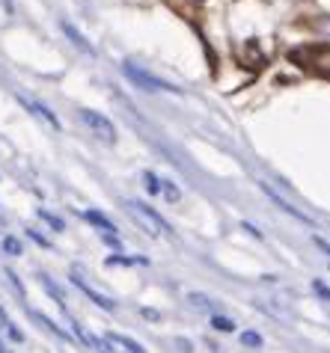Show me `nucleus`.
Instances as JSON below:
<instances>
[{"mask_svg": "<svg viewBox=\"0 0 330 353\" xmlns=\"http://www.w3.org/2000/svg\"><path fill=\"white\" fill-rule=\"evenodd\" d=\"M84 217L90 220L93 225H99V229H101L104 234H116V225H113V223H110L108 217H104V214H99V211H86Z\"/></svg>", "mask_w": 330, "mask_h": 353, "instance_id": "9d476101", "label": "nucleus"}, {"mask_svg": "<svg viewBox=\"0 0 330 353\" xmlns=\"http://www.w3.org/2000/svg\"><path fill=\"white\" fill-rule=\"evenodd\" d=\"M161 193L167 196L170 202H179V196H182V193H179V188H176L173 181H161Z\"/></svg>", "mask_w": 330, "mask_h": 353, "instance_id": "dca6fc26", "label": "nucleus"}, {"mask_svg": "<svg viewBox=\"0 0 330 353\" xmlns=\"http://www.w3.org/2000/svg\"><path fill=\"white\" fill-rule=\"evenodd\" d=\"M211 327L220 330V332H232L235 330V323H232V318H226V315H215L211 318Z\"/></svg>", "mask_w": 330, "mask_h": 353, "instance_id": "4468645a", "label": "nucleus"}, {"mask_svg": "<svg viewBox=\"0 0 330 353\" xmlns=\"http://www.w3.org/2000/svg\"><path fill=\"white\" fill-rule=\"evenodd\" d=\"M18 101H21V104L27 107V110H30V113L36 116V119H42V122L51 125L54 131H60V119H57V116H54L51 110H48V107H45L42 101H36V98H30V95H18Z\"/></svg>", "mask_w": 330, "mask_h": 353, "instance_id": "39448f33", "label": "nucleus"}, {"mask_svg": "<svg viewBox=\"0 0 330 353\" xmlns=\"http://www.w3.org/2000/svg\"><path fill=\"white\" fill-rule=\"evenodd\" d=\"M122 74L128 77L131 83H137L140 90H149V92H179L173 83L161 81V77H155V74H149V72H143V68L134 65V63H122Z\"/></svg>", "mask_w": 330, "mask_h": 353, "instance_id": "f03ea898", "label": "nucleus"}, {"mask_svg": "<svg viewBox=\"0 0 330 353\" xmlns=\"http://www.w3.org/2000/svg\"><path fill=\"white\" fill-rule=\"evenodd\" d=\"M262 190H265V193H268V196H271V199H274V202H277V205H280V208H283L286 214H292V217H298L300 223H313V220H309V217H307V214H304V211H300V208H298V205H295V202H289V199H283V196H280V193H277L274 188H271V184H268V181H262Z\"/></svg>", "mask_w": 330, "mask_h": 353, "instance_id": "423d86ee", "label": "nucleus"}, {"mask_svg": "<svg viewBox=\"0 0 330 353\" xmlns=\"http://www.w3.org/2000/svg\"><path fill=\"white\" fill-rule=\"evenodd\" d=\"M3 273H6V279H9V285H12V291H15V294H18V297H21V300H24V285H21V279H18V276H15V270H9V268H6Z\"/></svg>", "mask_w": 330, "mask_h": 353, "instance_id": "2eb2a0df", "label": "nucleus"}, {"mask_svg": "<svg viewBox=\"0 0 330 353\" xmlns=\"http://www.w3.org/2000/svg\"><path fill=\"white\" fill-rule=\"evenodd\" d=\"M77 116H81V122H84L95 137H99L101 143H108V145L116 143V128H113V122L108 119V116H101V113H95V110H81Z\"/></svg>", "mask_w": 330, "mask_h": 353, "instance_id": "7ed1b4c3", "label": "nucleus"}, {"mask_svg": "<svg viewBox=\"0 0 330 353\" xmlns=\"http://www.w3.org/2000/svg\"><path fill=\"white\" fill-rule=\"evenodd\" d=\"M313 63L322 68V72H330V45H327V48H318V51H313Z\"/></svg>", "mask_w": 330, "mask_h": 353, "instance_id": "ddd939ff", "label": "nucleus"}, {"mask_svg": "<svg viewBox=\"0 0 330 353\" xmlns=\"http://www.w3.org/2000/svg\"><path fill=\"white\" fill-rule=\"evenodd\" d=\"M108 264L113 268V264H146V259H122V256H110Z\"/></svg>", "mask_w": 330, "mask_h": 353, "instance_id": "4be33fe9", "label": "nucleus"}, {"mask_svg": "<svg viewBox=\"0 0 330 353\" xmlns=\"http://www.w3.org/2000/svg\"><path fill=\"white\" fill-rule=\"evenodd\" d=\"M313 288H316V294H322V297H324V300H330V288L324 285V282H322V279H316V282H313Z\"/></svg>", "mask_w": 330, "mask_h": 353, "instance_id": "b1692460", "label": "nucleus"}, {"mask_svg": "<svg viewBox=\"0 0 330 353\" xmlns=\"http://www.w3.org/2000/svg\"><path fill=\"white\" fill-rule=\"evenodd\" d=\"M27 232H30V238H33L36 243H42V247H51V243H48V238H42V234H39L36 229H27Z\"/></svg>", "mask_w": 330, "mask_h": 353, "instance_id": "393cba45", "label": "nucleus"}, {"mask_svg": "<svg viewBox=\"0 0 330 353\" xmlns=\"http://www.w3.org/2000/svg\"><path fill=\"white\" fill-rule=\"evenodd\" d=\"M39 217H42L48 225H51V229H57V232H63V220L60 217H54V214H48L45 208H39Z\"/></svg>", "mask_w": 330, "mask_h": 353, "instance_id": "6ab92c4d", "label": "nucleus"}, {"mask_svg": "<svg viewBox=\"0 0 330 353\" xmlns=\"http://www.w3.org/2000/svg\"><path fill=\"white\" fill-rule=\"evenodd\" d=\"M60 27H63V33H66V36H69V39H72V45H75V48H81V51H84V54H90V57H95V48H93L90 42H86V36H84V33H77V30H75V27H72L69 21H63Z\"/></svg>", "mask_w": 330, "mask_h": 353, "instance_id": "6e6552de", "label": "nucleus"}, {"mask_svg": "<svg viewBox=\"0 0 330 353\" xmlns=\"http://www.w3.org/2000/svg\"><path fill=\"white\" fill-rule=\"evenodd\" d=\"M72 282H75V285L81 288V291L86 294V297H90V300L95 303V306H101L104 312H116V303H113L110 297H104L101 291H95V288L90 285V282H86V276H84V270H81V268H72Z\"/></svg>", "mask_w": 330, "mask_h": 353, "instance_id": "20e7f679", "label": "nucleus"}, {"mask_svg": "<svg viewBox=\"0 0 330 353\" xmlns=\"http://www.w3.org/2000/svg\"><path fill=\"white\" fill-rule=\"evenodd\" d=\"M0 353H6V350H3V345H0Z\"/></svg>", "mask_w": 330, "mask_h": 353, "instance_id": "a878e982", "label": "nucleus"}, {"mask_svg": "<svg viewBox=\"0 0 330 353\" xmlns=\"http://www.w3.org/2000/svg\"><path fill=\"white\" fill-rule=\"evenodd\" d=\"M3 252H9V256H21V241L18 238H3Z\"/></svg>", "mask_w": 330, "mask_h": 353, "instance_id": "a211bd4d", "label": "nucleus"}, {"mask_svg": "<svg viewBox=\"0 0 330 353\" xmlns=\"http://www.w3.org/2000/svg\"><path fill=\"white\" fill-rule=\"evenodd\" d=\"M241 341H244L247 347H262V336H259V332H244Z\"/></svg>", "mask_w": 330, "mask_h": 353, "instance_id": "412c9836", "label": "nucleus"}, {"mask_svg": "<svg viewBox=\"0 0 330 353\" xmlns=\"http://www.w3.org/2000/svg\"><path fill=\"white\" fill-rule=\"evenodd\" d=\"M30 318H33L36 323H42V327H45L48 332H54V336H57V339H63V341H69V339H72V336H69V332H66V330H60V327H57V323H54L51 318H45V315H42V312H30Z\"/></svg>", "mask_w": 330, "mask_h": 353, "instance_id": "1a4fd4ad", "label": "nucleus"}, {"mask_svg": "<svg viewBox=\"0 0 330 353\" xmlns=\"http://www.w3.org/2000/svg\"><path fill=\"white\" fill-rule=\"evenodd\" d=\"M143 181H146V190L149 193H161V179L155 172H143Z\"/></svg>", "mask_w": 330, "mask_h": 353, "instance_id": "f3484780", "label": "nucleus"}, {"mask_svg": "<svg viewBox=\"0 0 330 353\" xmlns=\"http://www.w3.org/2000/svg\"><path fill=\"white\" fill-rule=\"evenodd\" d=\"M313 27H316V33H322V36H327V39H330V18H327V15L316 18Z\"/></svg>", "mask_w": 330, "mask_h": 353, "instance_id": "aec40b11", "label": "nucleus"}, {"mask_svg": "<svg viewBox=\"0 0 330 353\" xmlns=\"http://www.w3.org/2000/svg\"><path fill=\"white\" fill-rule=\"evenodd\" d=\"M108 345H116V347H122L125 353H146V347L140 345V341H134V339H128V336H119V332H110L108 339Z\"/></svg>", "mask_w": 330, "mask_h": 353, "instance_id": "0eeeda50", "label": "nucleus"}, {"mask_svg": "<svg viewBox=\"0 0 330 353\" xmlns=\"http://www.w3.org/2000/svg\"><path fill=\"white\" fill-rule=\"evenodd\" d=\"M191 303H193V306H200V309H208L211 306V303H208V297H206V294H191V297H188Z\"/></svg>", "mask_w": 330, "mask_h": 353, "instance_id": "5701e85b", "label": "nucleus"}, {"mask_svg": "<svg viewBox=\"0 0 330 353\" xmlns=\"http://www.w3.org/2000/svg\"><path fill=\"white\" fill-rule=\"evenodd\" d=\"M0 330H6V336H9V339H12V341H24V332H21V330H18V327H15V323H12V321H9V318H6V312H3V309H0Z\"/></svg>", "mask_w": 330, "mask_h": 353, "instance_id": "f8f14e48", "label": "nucleus"}, {"mask_svg": "<svg viewBox=\"0 0 330 353\" xmlns=\"http://www.w3.org/2000/svg\"><path fill=\"white\" fill-rule=\"evenodd\" d=\"M39 282H42V285H45V291L51 294V297H54L57 303H60V306H63V312H66V297H63L60 285H57V282H51V276H45V273H39Z\"/></svg>", "mask_w": 330, "mask_h": 353, "instance_id": "9b49d317", "label": "nucleus"}, {"mask_svg": "<svg viewBox=\"0 0 330 353\" xmlns=\"http://www.w3.org/2000/svg\"><path fill=\"white\" fill-rule=\"evenodd\" d=\"M125 211H128V217L137 223L146 234H152V238H173L170 225L164 223L152 208H146L143 202H137V199H125Z\"/></svg>", "mask_w": 330, "mask_h": 353, "instance_id": "f257e3e1", "label": "nucleus"}]
</instances>
